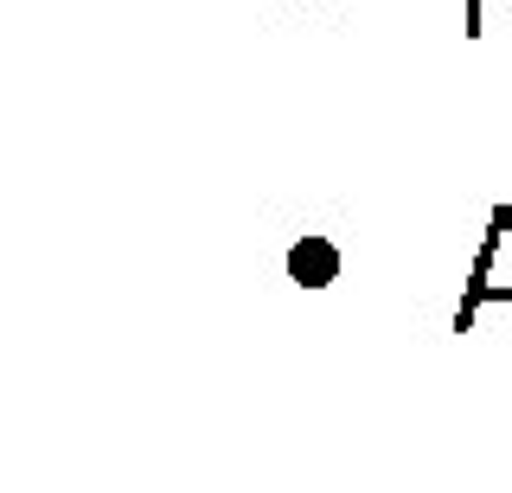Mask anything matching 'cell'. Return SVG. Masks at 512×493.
Returning <instances> with one entry per match:
<instances>
[{
	"mask_svg": "<svg viewBox=\"0 0 512 493\" xmlns=\"http://www.w3.org/2000/svg\"><path fill=\"white\" fill-rule=\"evenodd\" d=\"M493 301H512V205H493V218H487V244H480L474 276H468V289H461L455 333H468Z\"/></svg>",
	"mask_w": 512,
	"mask_h": 493,
	"instance_id": "obj_1",
	"label": "cell"
},
{
	"mask_svg": "<svg viewBox=\"0 0 512 493\" xmlns=\"http://www.w3.org/2000/svg\"><path fill=\"white\" fill-rule=\"evenodd\" d=\"M346 269V250L333 244L327 231H301L295 244H288V282L295 289H333Z\"/></svg>",
	"mask_w": 512,
	"mask_h": 493,
	"instance_id": "obj_2",
	"label": "cell"
},
{
	"mask_svg": "<svg viewBox=\"0 0 512 493\" xmlns=\"http://www.w3.org/2000/svg\"><path fill=\"white\" fill-rule=\"evenodd\" d=\"M468 33H480V0H468Z\"/></svg>",
	"mask_w": 512,
	"mask_h": 493,
	"instance_id": "obj_3",
	"label": "cell"
}]
</instances>
